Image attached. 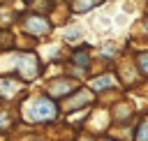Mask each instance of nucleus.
I'll return each mask as SVG.
<instances>
[{
    "label": "nucleus",
    "instance_id": "nucleus-12",
    "mask_svg": "<svg viewBox=\"0 0 148 141\" xmlns=\"http://www.w3.org/2000/svg\"><path fill=\"white\" fill-rule=\"evenodd\" d=\"M146 30H148V21H146Z\"/></svg>",
    "mask_w": 148,
    "mask_h": 141
},
{
    "label": "nucleus",
    "instance_id": "nucleus-11",
    "mask_svg": "<svg viewBox=\"0 0 148 141\" xmlns=\"http://www.w3.org/2000/svg\"><path fill=\"white\" fill-rule=\"evenodd\" d=\"M81 141H92V139L90 136H81Z\"/></svg>",
    "mask_w": 148,
    "mask_h": 141
},
{
    "label": "nucleus",
    "instance_id": "nucleus-9",
    "mask_svg": "<svg viewBox=\"0 0 148 141\" xmlns=\"http://www.w3.org/2000/svg\"><path fill=\"white\" fill-rule=\"evenodd\" d=\"M139 67H141V72H143V74H148V53L139 55Z\"/></svg>",
    "mask_w": 148,
    "mask_h": 141
},
{
    "label": "nucleus",
    "instance_id": "nucleus-6",
    "mask_svg": "<svg viewBox=\"0 0 148 141\" xmlns=\"http://www.w3.org/2000/svg\"><path fill=\"white\" fill-rule=\"evenodd\" d=\"M72 60H74V62H79V67H81V69H86V67L90 65V58H88V46H83L81 51H76V53L72 55Z\"/></svg>",
    "mask_w": 148,
    "mask_h": 141
},
{
    "label": "nucleus",
    "instance_id": "nucleus-8",
    "mask_svg": "<svg viewBox=\"0 0 148 141\" xmlns=\"http://www.w3.org/2000/svg\"><path fill=\"white\" fill-rule=\"evenodd\" d=\"M136 141H148V118L141 123V127L136 129Z\"/></svg>",
    "mask_w": 148,
    "mask_h": 141
},
{
    "label": "nucleus",
    "instance_id": "nucleus-2",
    "mask_svg": "<svg viewBox=\"0 0 148 141\" xmlns=\"http://www.w3.org/2000/svg\"><path fill=\"white\" fill-rule=\"evenodd\" d=\"M18 62H21V69L25 72V79H32V76H37L39 74V62H37V58L32 55V53H23L21 58H18Z\"/></svg>",
    "mask_w": 148,
    "mask_h": 141
},
{
    "label": "nucleus",
    "instance_id": "nucleus-3",
    "mask_svg": "<svg viewBox=\"0 0 148 141\" xmlns=\"http://www.w3.org/2000/svg\"><path fill=\"white\" fill-rule=\"evenodd\" d=\"M25 28L32 35H44V32H49V21L42 18V16H32V18L25 21Z\"/></svg>",
    "mask_w": 148,
    "mask_h": 141
},
{
    "label": "nucleus",
    "instance_id": "nucleus-4",
    "mask_svg": "<svg viewBox=\"0 0 148 141\" xmlns=\"http://www.w3.org/2000/svg\"><path fill=\"white\" fill-rule=\"evenodd\" d=\"M69 90H76V83H74V81H69V79L53 81V88H51L53 95H65V92H69Z\"/></svg>",
    "mask_w": 148,
    "mask_h": 141
},
{
    "label": "nucleus",
    "instance_id": "nucleus-7",
    "mask_svg": "<svg viewBox=\"0 0 148 141\" xmlns=\"http://www.w3.org/2000/svg\"><path fill=\"white\" fill-rule=\"evenodd\" d=\"M102 0H74V9L76 12H86V9H90V7H95V5H99Z\"/></svg>",
    "mask_w": 148,
    "mask_h": 141
},
{
    "label": "nucleus",
    "instance_id": "nucleus-10",
    "mask_svg": "<svg viewBox=\"0 0 148 141\" xmlns=\"http://www.w3.org/2000/svg\"><path fill=\"white\" fill-rule=\"evenodd\" d=\"M7 125H9V120H7V116H5V113H0V127L5 129Z\"/></svg>",
    "mask_w": 148,
    "mask_h": 141
},
{
    "label": "nucleus",
    "instance_id": "nucleus-1",
    "mask_svg": "<svg viewBox=\"0 0 148 141\" xmlns=\"http://www.w3.org/2000/svg\"><path fill=\"white\" fill-rule=\"evenodd\" d=\"M56 113H58V106H56L49 97H37V99H32L30 111H28V116H30L32 120H37V123L53 120V118H56Z\"/></svg>",
    "mask_w": 148,
    "mask_h": 141
},
{
    "label": "nucleus",
    "instance_id": "nucleus-5",
    "mask_svg": "<svg viewBox=\"0 0 148 141\" xmlns=\"http://www.w3.org/2000/svg\"><path fill=\"white\" fill-rule=\"evenodd\" d=\"M116 83V79L111 76V74H104V76H97L95 81H90V88L92 90H104V88H109V86H113Z\"/></svg>",
    "mask_w": 148,
    "mask_h": 141
}]
</instances>
